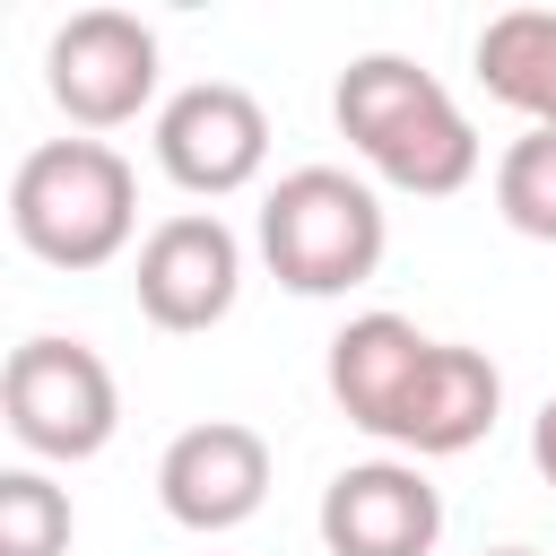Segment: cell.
Masks as SVG:
<instances>
[{
	"instance_id": "obj_2",
	"label": "cell",
	"mask_w": 556,
	"mask_h": 556,
	"mask_svg": "<svg viewBox=\"0 0 556 556\" xmlns=\"http://www.w3.org/2000/svg\"><path fill=\"white\" fill-rule=\"evenodd\" d=\"M9 226L43 269H104L139 235V174L104 139H43L9 174Z\"/></svg>"
},
{
	"instance_id": "obj_8",
	"label": "cell",
	"mask_w": 556,
	"mask_h": 556,
	"mask_svg": "<svg viewBox=\"0 0 556 556\" xmlns=\"http://www.w3.org/2000/svg\"><path fill=\"white\" fill-rule=\"evenodd\" d=\"M156 504L165 521L217 539V530H243L261 504H269V443L235 417H208V426H182L156 460Z\"/></svg>"
},
{
	"instance_id": "obj_13",
	"label": "cell",
	"mask_w": 556,
	"mask_h": 556,
	"mask_svg": "<svg viewBox=\"0 0 556 556\" xmlns=\"http://www.w3.org/2000/svg\"><path fill=\"white\" fill-rule=\"evenodd\" d=\"M70 486H52L43 469H0V556H70Z\"/></svg>"
},
{
	"instance_id": "obj_3",
	"label": "cell",
	"mask_w": 556,
	"mask_h": 556,
	"mask_svg": "<svg viewBox=\"0 0 556 556\" xmlns=\"http://www.w3.org/2000/svg\"><path fill=\"white\" fill-rule=\"evenodd\" d=\"M382 252H391V217H382L374 182H356L339 165H295L269 182L261 261L287 295H348L382 269Z\"/></svg>"
},
{
	"instance_id": "obj_16",
	"label": "cell",
	"mask_w": 556,
	"mask_h": 556,
	"mask_svg": "<svg viewBox=\"0 0 556 556\" xmlns=\"http://www.w3.org/2000/svg\"><path fill=\"white\" fill-rule=\"evenodd\" d=\"M486 556H539V547H486Z\"/></svg>"
},
{
	"instance_id": "obj_10",
	"label": "cell",
	"mask_w": 556,
	"mask_h": 556,
	"mask_svg": "<svg viewBox=\"0 0 556 556\" xmlns=\"http://www.w3.org/2000/svg\"><path fill=\"white\" fill-rule=\"evenodd\" d=\"M495 408H504V374L486 348H460V339H434V356L417 365L400 417H391V443L408 460H452L469 443L495 434Z\"/></svg>"
},
{
	"instance_id": "obj_6",
	"label": "cell",
	"mask_w": 556,
	"mask_h": 556,
	"mask_svg": "<svg viewBox=\"0 0 556 556\" xmlns=\"http://www.w3.org/2000/svg\"><path fill=\"white\" fill-rule=\"evenodd\" d=\"M130 287H139V313L174 339L191 330H217L243 295V243L217 208H182L165 226L139 235V261H130Z\"/></svg>"
},
{
	"instance_id": "obj_1",
	"label": "cell",
	"mask_w": 556,
	"mask_h": 556,
	"mask_svg": "<svg viewBox=\"0 0 556 556\" xmlns=\"http://www.w3.org/2000/svg\"><path fill=\"white\" fill-rule=\"evenodd\" d=\"M339 139L408 200H452L478 182V130L452 104V87L434 70H417L408 52H356L330 87Z\"/></svg>"
},
{
	"instance_id": "obj_12",
	"label": "cell",
	"mask_w": 556,
	"mask_h": 556,
	"mask_svg": "<svg viewBox=\"0 0 556 556\" xmlns=\"http://www.w3.org/2000/svg\"><path fill=\"white\" fill-rule=\"evenodd\" d=\"M478 87L530 130H556V9H504L478 26Z\"/></svg>"
},
{
	"instance_id": "obj_11",
	"label": "cell",
	"mask_w": 556,
	"mask_h": 556,
	"mask_svg": "<svg viewBox=\"0 0 556 556\" xmlns=\"http://www.w3.org/2000/svg\"><path fill=\"white\" fill-rule=\"evenodd\" d=\"M426 356H434V339L408 313H356L330 339V400H339V417L391 443V417H400V400H408Z\"/></svg>"
},
{
	"instance_id": "obj_9",
	"label": "cell",
	"mask_w": 556,
	"mask_h": 556,
	"mask_svg": "<svg viewBox=\"0 0 556 556\" xmlns=\"http://www.w3.org/2000/svg\"><path fill=\"white\" fill-rule=\"evenodd\" d=\"M321 547L330 556H434L443 495L417 460H356L321 486Z\"/></svg>"
},
{
	"instance_id": "obj_14",
	"label": "cell",
	"mask_w": 556,
	"mask_h": 556,
	"mask_svg": "<svg viewBox=\"0 0 556 556\" xmlns=\"http://www.w3.org/2000/svg\"><path fill=\"white\" fill-rule=\"evenodd\" d=\"M495 208H504L513 235L556 243V130H521L495 156Z\"/></svg>"
},
{
	"instance_id": "obj_7",
	"label": "cell",
	"mask_w": 556,
	"mask_h": 556,
	"mask_svg": "<svg viewBox=\"0 0 556 556\" xmlns=\"http://www.w3.org/2000/svg\"><path fill=\"white\" fill-rule=\"evenodd\" d=\"M156 165L191 200H235L269 165V113H261V96L235 87V78H200V87L165 96V113H156Z\"/></svg>"
},
{
	"instance_id": "obj_4",
	"label": "cell",
	"mask_w": 556,
	"mask_h": 556,
	"mask_svg": "<svg viewBox=\"0 0 556 556\" xmlns=\"http://www.w3.org/2000/svg\"><path fill=\"white\" fill-rule=\"evenodd\" d=\"M0 417L35 460H96L122 426V382L87 339L35 330L0 365Z\"/></svg>"
},
{
	"instance_id": "obj_15",
	"label": "cell",
	"mask_w": 556,
	"mask_h": 556,
	"mask_svg": "<svg viewBox=\"0 0 556 556\" xmlns=\"http://www.w3.org/2000/svg\"><path fill=\"white\" fill-rule=\"evenodd\" d=\"M530 460H539V478L556 486V400H547V408L530 417Z\"/></svg>"
},
{
	"instance_id": "obj_5",
	"label": "cell",
	"mask_w": 556,
	"mask_h": 556,
	"mask_svg": "<svg viewBox=\"0 0 556 556\" xmlns=\"http://www.w3.org/2000/svg\"><path fill=\"white\" fill-rule=\"evenodd\" d=\"M43 87L78 130H122L156 104V26L130 9H78L43 43Z\"/></svg>"
}]
</instances>
